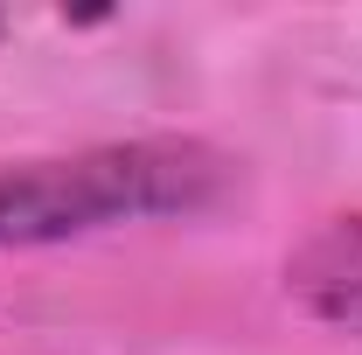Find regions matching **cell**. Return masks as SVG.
<instances>
[{
    "label": "cell",
    "instance_id": "1",
    "mask_svg": "<svg viewBox=\"0 0 362 355\" xmlns=\"http://www.w3.org/2000/svg\"><path fill=\"white\" fill-rule=\"evenodd\" d=\"M230 161L202 139H112L63 161H28L0 175V251L70 244L90 230L188 216L216 202Z\"/></svg>",
    "mask_w": 362,
    "mask_h": 355
},
{
    "label": "cell",
    "instance_id": "2",
    "mask_svg": "<svg viewBox=\"0 0 362 355\" xmlns=\"http://www.w3.org/2000/svg\"><path fill=\"white\" fill-rule=\"evenodd\" d=\"M286 293L300 307L362 342V216H327L286 258Z\"/></svg>",
    "mask_w": 362,
    "mask_h": 355
}]
</instances>
